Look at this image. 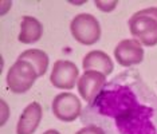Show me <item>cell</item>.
Segmentation results:
<instances>
[{"mask_svg":"<svg viewBox=\"0 0 157 134\" xmlns=\"http://www.w3.org/2000/svg\"><path fill=\"white\" fill-rule=\"evenodd\" d=\"M38 73L27 61L17 59L7 73V86L15 94H23L33 87Z\"/></svg>","mask_w":157,"mask_h":134,"instance_id":"3957f363","label":"cell"},{"mask_svg":"<svg viewBox=\"0 0 157 134\" xmlns=\"http://www.w3.org/2000/svg\"><path fill=\"white\" fill-rule=\"evenodd\" d=\"M17 59H22V61H27L34 66V69L36 70L38 76L44 75L46 71L48 69V56L44 51L42 50H36V48H31L22 52L19 55Z\"/></svg>","mask_w":157,"mask_h":134,"instance_id":"7c38bea8","label":"cell"},{"mask_svg":"<svg viewBox=\"0 0 157 134\" xmlns=\"http://www.w3.org/2000/svg\"><path fill=\"white\" fill-rule=\"evenodd\" d=\"M52 113L60 121L73 122L82 114L81 101L71 93L58 94L52 101Z\"/></svg>","mask_w":157,"mask_h":134,"instance_id":"5b68a950","label":"cell"},{"mask_svg":"<svg viewBox=\"0 0 157 134\" xmlns=\"http://www.w3.org/2000/svg\"><path fill=\"white\" fill-rule=\"evenodd\" d=\"M70 31L74 39L85 46L97 43L101 38V26L91 13H79L71 20Z\"/></svg>","mask_w":157,"mask_h":134,"instance_id":"277c9868","label":"cell"},{"mask_svg":"<svg viewBox=\"0 0 157 134\" xmlns=\"http://www.w3.org/2000/svg\"><path fill=\"white\" fill-rule=\"evenodd\" d=\"M82 66L86 71H98L102 73L103 75H110L114 70L113 61L110 56L103 51H90L85 55Z\"/></svg>","mask_w":157,"mask_h":134,"instance_id":"30bf717a","label":"cell"},{"mask_svg":"<svg viewBox=\"0 0 157 134\" xmlns=\"http://www.w3.org/2000/svg\"><path fill=\"white\" fill-rule=\"evenodd\" d=\"M43 134H60V133L58 132V130H52L51 129V130H47V132H44Z\"/></svg>","mask_w":157,"mask_h":134,"instance_id":"2e32d148","label":"cell"},{"mask_svg":"<svg viewBox=\"0 0 157 134\" xmlns=\"http://www.w3.org/2000/svg\"><path fill=\"white\" fill-rule=\"evenodd\" d=\"M130 34L141 44L153 47L157 44V7L136 12L129 19Z\"/></svg>","mask_w":157,"mask_h":134,"instance_id":"7a4b0ae2","label":"cell"},{"mask_svg":"<svg viewBox=\"0 0 157 134\" xmlns=\"http://www.w3.org/2000/svg\"><path fill=\"white\" fill-rule=\"evenodd\" d=\"M75 134H105L103 130L98 126H94V125H87L85 128H82L81 130H78Z\"/></svg>","mask_w":157,"mask_h":134,"instance_id":"4fadbf2b","label":"cell"},{"mask_svg":"<svg viewBox=\"0 0 157 134\" xmlns=\"http://www.w3.org/2000/svg\"><path fill=\"white\" fill-rule=\"evenodd\" d=\"M79 70L70 61H56L52 67L50 82L56 89L71 90L78 80Z\"/></svg>","mask_w":157,"mask_h":134,"instance_id":"8992f818","label":"cell"},{"mask_svg":"<svg viewBox=\"0 0 157 134\" xmlns=\"http://www.w3.org/2000/svg\"><path fill=\"white\" fill-rule=\"evenodd\" d=\"M117 3L118 2H95V4H97V7L99 9H102V11H112V9H114V7L117 6Z\"/></svg>","mask_w":157,"mask_h":134,"instance_id":"5bb4252c","label":"cell"},{"mask_svg":"<svg viewBox=\"0 0 157 134\" xmlns=\"http://www.w3.org/2000/svg\"><path fill=\"white\" fill-rule=\"evenodd\" d=\"M114 58L124 67L138 65L144 59V48L137 39H124L114 48Z\"/></svg>","mask_w":157,"mask_h":134,"instance_id":"52a82bcc","label":"cell"},{"mask_svg":"<svg viewBox=\"0 0 157 134\" xmlns=\"http://www.w3.org/2000/svg\"><path fill=\"white\" fill-rule=\"evenodd\" d=\"M81 115L105 134H157V95L137 71L126 70L106 82Z\"/></svg>","mask_w":157,"mask_h":134,"instance_id":"6da1fadb","label":"cell"},{"mask_svg":"<svg viewBox=\"0 0 157 134\" xmlns=\"http://www.w3.org/2000/svg\"><path fill=\"white\" fill-rule=\"evenodd\" d=\"M42 34H43V26L38 19H35L34 16H23L20 23V32L17 36L20 43L33 44L40 39Z\"/></svg>","mask_w":157,"mask_h":134,"instance_id":"8fae6325","label":"cell"},{"mask_svg":"<svg viewBox=\"0 0 157 134\" xmlns=\"http://www.w3.org/2000/svg\"><path fill=\"white\" fill-rule=\"evenodd\" d=\"M2 102V125H4L6 121H7V117L10 115V107L7 106V103H6V101L4 99H2L0 101Z\"/></svg>","mask_w":157,"mask_h":134,"instance_id":"9a60e30c","label":"cell"},{"mask_svg":"<svg viewBox=\"0 0 157 134\" xmlns=\"http://www.w3.org/2000/svg\"><path fill=\"white\" fill-rule=\"evenodd\" d=\"M106 84V75L98 71H85L78 79V91L87 103H91Z\"/></svg>","mask_w":157,"mask_h":134,"instance_id":"ba28073f","label":"cell"},{"mask_svg":"<svg viewBox=\"0 0 157 134\" xmlns=\"http://www.w3.org/2000/svg\"><path fill=\"white\" fill-rule=\"evenodd\" d=\"M42 115H43L42 106L38 102H31L19 117L16 134H34L42 121Z\"/></svg>","mask_w":157,"mask_h":134,"instance_id":"9c48e42d","label":"cell"}]
</instances>
